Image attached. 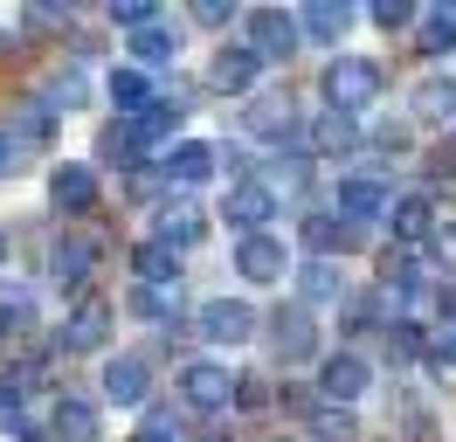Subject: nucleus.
<instances>
[{"label": "nucleus", "instance_id": "e433bc0d", "mask_svg": "<svg viewBox=\"0 0 456 442\" xmlns=\"http://www.w3.org/2000/svg\"><path fill=\"white\" fill-rule=\"evenodd\" d=\"M132 311H139V318H152V325H173V318H180V283H173V291H132Z\"/></svg>", "mask_w": 456, "mask_h": 442}, {"label": "nucleus", "instance_id": "f704fd0d", "mask_svg": "<svg viewBox=\"0 0 456 442\" xmlns=\"http://www.w3.org/2000/svg\"><path fill=\"white\" fill-rule=\"evenodd\" d=\"M422 366L443 394H456V339H422Z\"/></svg>", "mask_w": 456, "mask_h": 442}, {"label": "nucleus", "instance_id": "cd10ccee", "mask_svg": "<svg viewBox=\"0 0 456 442\" xmlns=\"http://www.w3.org/2000/svg\"><path fill=\"white\" fill-rule=\"evenodd\" d=\"M339 325L346 332L387 325V291H346V298H339Z\"/></svg>", "mask_w": 456, "mask_h": 442}, {"label": "nucleus", "instance_id": "a211bd4d", "mask_svg": "<svg viewBox=\"0 0 456 442\" xmlns=\"http://www.w3.org/2000/svg\"><path fill=\"white\" fill-rule=\"evenodd\" d=\"M215 173V145H200V138H180V145H167V160H159V180H180V187H194V180H208Z\"/></svg>", "mask_w": 456, "mask_h": 442}, {"label": "nucleus", "instance_id": "2f4dec72", "mask_svg": "<svg viewBox=\"0 0 456 442\" xmlns=\"http://www.w3.org/2000/svg\"><path fill=\"white\" fill-rule=\"evenodd\" d=\"M422 55H450L456 49V7H428L422 14V42H415Z\"/></svg>", "mask_w": 456, "mask_h": 442}, {"label": "nucleus", "instance_id": "f3484780", "mask_svg": "<svg viewBox=\"0 0 456 442\" xmlns=\"http://www.w3.org/2000/svg\"><path fill=\"white\" fill-rule=\"evenodd\" d=\"M256 55L242 49V42H222V49H215V62H208V83H215V90H228V97H242V90H249V83H256Z\"/></svg>", "mask_w": 456, "mask_h": 442}, {"label": "nucleus", "instance_id": "09e8293b", "mask_svg": "<svg viewBox=\"0 0 456 442\" xmlns=\"http://www.w3.org/2000/svg\"><path fill=\"white\" fill-rule=\"evenodd\" d=\"M132 442H180V436H167V429H139Z\"/></svg>", "mask_w": 456, "mask_h": 442}, {"label": "nucleus", "instance_id": "4be33fe9", "mask_svg": "<svg viewBox=\"0 0 456 442\" xmlns=\"http://www.w3.org/2000/svg\"><path fill=\"white\" fill-rule=\"evenodd\" d=\"M49 436H62V442H97V436H104V422H97V408H90V401L62 394L56 414H49Z\"/></svg>", "mask_w": 456, "mask_h": 442}, {"label": "nucleus", "instance_id": "473e14b6", "mask_svg": "<svg viewBox=\"0 0 456 442\" xmlns=\"http://www.w3.org/2000/svg\"><path fill=\"white\" fill-rule=\"evenodd\" d=\"M97 160L118 166V173H139V145H132V132H125V125H104V132H97Z\"/></svg>", "mask_w": 456, "mask_h": 442}, {"label": "nucleus", "instance_id": "c756f323", "mask_svg": "<svg viewBox=\"0 0 456 442\" xmlns=\"http://www.w3.org/2000/svg\"><path fill=\"white\" fill-rule=\"evenodd\" d=\"M305 180H312V152H305V145H290V152L277 145V160L263 166V187L277 193V187H305Z\"/></svg>", "mask_w": 456, "mask_h": 442}, {"label": "nucleus", "instance_id": "ea45409f", "mask_svg": "<svg viewBox=\"0 0 456 442\" xmlns=\"http://www.w3.org/2000/svg\"><path fill=\"white\" fill-rule=\"evenodd\" d=\"M132 55H139V62H173V55H180V42L152 21V28H139V35H132Z\"/></svg>", "mask_w": 456, "mask_h": 442}, {"label": "nucleus", "instance_id": "c9c22d12", "mask_svg": "<svg viewBox=\"0 0 456 442\" xmlns=\"http://www.w3.org/2000/svg\"><path fill=\"white\" fill-rule=\"evenodd\" d=\"M228 401L242 414H263L270 401H277V387H270V373H235V387H228Z\"/></svg>", "mask_w": 456, "mask_h": 442}, {"label": "nucleus", "instance_id": "7ed1b4c3", "mask_svg": "<svg viewBox=\"0 0 456 442\" xmlns=\"http://www.w3.org/2000/svg\"><path fill=\"white\" fill-rule=\"evenodd\" d=\"M242 49L256 55V62H290L297 55V14L284 7H249V42Z\"/></svg>", "mask_w": 456, "mask_h": 442}, {"label": "nucleus", "instance_id": "4c0bfd02", "mask_svg": "<svg viewBox=\"0 0 456 442\" xmlns=\"http://www.w3.org/2000/svg\"><path fill=\"white\" fill-rule=\"evenodd\" d=\"M49 110H77V104H90V83H84V70H56V83H49V97H42Z\"/></svg>", "mask_w": 456, "mask_h": 442}, {"label": "nucleus", "instance_id": "37998d69", "mask_svg": "<svg viewBox=\"0 0 456 442\" xmlns=\"http://www.w3.org/2000/svg\"><path fill=\"white\" fill-rule=\"evenodd\" d=\"M111 21L139 35V28H152V21H159V7H152V0H125V7H111Z\"/></svg>", "mask_w": 456, "mask_h": 442}, {"label": "nucleus", "instance_id": "aec40b11", "mask_svg": "<svg viewBox=\"0 0 456 442\" xmlns=\"http://www.w3.org/2000/svg\"><path fill=\"white\" fill-rule=\"evenodd\" d=\"M387 228L401 235V249L422 242L428 228H436V201H428V193H395V201H387Z\"/></svg>", "mask_w": 456, "mask_h": 442}, {"label": "nucleus", "instance_id": "c85d7f7f", "mask_svg": "<svg viewBox=\"0 0 456 442\" xmlns=\"http://www.w3.org/2000/svg\"><path fill=\"white\" fill-rule=\"evenodd\" d=\"M401 304H408V325H422V318H436V311H450V283L415 276V283H401Z\"/></svg>", "mask_w": 456, "mask_h": 442}, {"label": "nucleus", "instance_id": "3c124183", "mask_svg": "<svg viewBox=\"0 0 456 442\" xmlns=\"http://www.w3.org/2000/svg\"><path fill=\"white\" fill-rule=\"evenodd\" d=\"M0 263H7V228H0Z\"/></svg>", "mask_w": 456, "mask_h": 442}, {"label": "nucleus", "instance_id": "58836bf2", "mask_svg": "<svg viewBox=\"0 0 456 442\" xmlns=\"http://www.w3.org/2000/svg\"><path fill=\"white\" fill-rule=\"evenodd\" d=\"M312 436L318 442H360V422H353V408H318L312 414Z\"/></svg>", "mask_w": 456, "mask_h": 442}, {"label": "nucleus", "instance_id": "ddd939ff", "mask_svg": "<svg viewBox=\"0 0 456 442\" xmlns=\"http://www.w3.org/2000/svg\"><path fill=\"white\" fill-rule=\"evenodd\" d=\"M228 387L235 381H228L215 359H194V366L180 373V401H187L194 414H215V408H228Z\"/></svg>", "mask_w": 456, "mask_h": 442}, {"label": "nucleus", "instance_id": "72a5a7b5", "mask_svg": "<svg viewBox=\"0 0 456 442\" xmlns=\"http://www.w3.org/2000/svg\"><path fill=\"white\" fill-rule=\"evenodd\" d=\"M380 346H387V359H395V366H408V359H422V325L387 318V325H380Z\"/></svg>", "mask_w": 456, "mask_h": 442}, {"label": "nucleus", "instance_id": "f8f14e48", "mask_svg": "<svg viewBox=\"0 0 456 442\" xmlns=\"http://www.w3.org/2000/svg\"><path fill=\"white\" fill-rule=\"evenodd\" d=\"M235 270L249 276V283H284L290 256H284V242L263 228V235H242V242H235Z\"/></svg>", "mask_w": 456, "mask_h": 442}, {"label": "nucleus", "instance_id": "a19ab883", "mask_svg": "<svg viewBox=\"0 0 456 442\" xmlns=\"http://www.w3.org/2000/svg\"><path fill=\"white\" fill-rule=\"evenodd\" d=\"M415 276H422V263H415V249H380V283H395V291H401V283H415Z\"/></svg>", "mask_w": 456, "mask_h": 442}, {"label": "nucleus", "instance_id": "de8ad7c7", "mask_svg": "<svg viewBox=\"0 0 456 442\" xmlns=\"http://www.w3.org/2000/svg\"><path fill=\"white\" fill-rule=\"evenodd\" d=\"M7 173H21V145L0 132V180H7Z\"/></svg>", "mask_w": 456, "mask_h": 442}, {"label": "nucleus", "instance_id": "412c9836", "mask_svg": "<svg viewBox=\"0 0 456 442\" xmlns=\"http://www.w3.org/2000/svg\"><path fill=\"white\" fill-rule=\"evenodd\" d=\"M145 394H152V381H145V359H104V401H118V408H139Z\"/></svg>", "mask_w": 456, "mask_h": 442}, {"label": "nucleus", "instance_id": "b1692460", "mask_svg": "<svg viewBox=\"0 0 456 442\" xmlns=\"http://www.w3.org/2000/svg\"><path fill=\"white\" fill-rule=\"evenodd\" d=\"M132 270H139L145 291H173V283H180V256H173L167 242H139L132 249Z\"/></svg>", "mask_w": 456, "mask_h": 442}, {"label": "nucleus", "instance_id": "5fc2aeb1", "mask_svg": "<svg viewBox=\"0 0 456 442\" xmlns=\"http://www.w3.org/2000/svg\"><path fill=\"white\" fill-rule=\"evenodd\" d=\"M284 442H290V436H284Z\"/></svg>", "mask_w": 456, "mask_h": 442}, {"label": "nucleus", "instance_id": "20e7f679", "mask_svg": "<svg viewBox=\"0 0 456 442\" xmlns=\"http://www.w3.org/2000/svg\"><path fill=\"white\" fill-rule=\"evenodd\" d=\"M297 242L312 249V263H332V256H346V249H360V242H367V228L339 221L332 208H312V215L297 221Z\"/></svg>", "mask_w": 456, "mask_h": 442}, {"label": "nucleus", "instance_id": "79ce46f5", "mask_svg": "<svg viewBox=\"0 0 456 442\" xmlns=\"http://www.w3.org/2000/svg\"><path fill=\"white\" fill-rule=\"evenodd\" d=\"M422 242H428V263H436V270H456V221H436Z\"/></svg>", "mask_w": 456, "mask_h": 442}, {"label": "nucleus", "instance_id": "a18cd8bd", "mask_svg": "<svg viewBox=\"0 0 456 442\" xmlns=\"http://www.w3.org/2000/svg\"><path fill=\"white\" fill-rule=\"evenodd\" d=\"M408 21H415V7H401V0H380V7H373V28H387V35L408 28Z\"/></svg>", "mask_w": 456, "mask_h": 442}, {"label": "nucleus", "instance_id": "7c9ffc66", "mask_svg": "<svg viewBox=\"0 0 456 442\" xmlns=\"http://www.w3.org/2000/svg\"><path fill=\"white\" fill-rule=\"evenodd\" d=\"M111 104H118V118H139V110L152 104V83H145L139 70H111Z\"/></svg>", "mask_w": 456, "mask_h": 442}, {"label": "nucleus", "instance_id": "6e6552de", "mask_svg": "<svg viewBox=\"0 0 456 442\" xmlns=\"http://www.w3.org/2000/svg\"><path fill=\"white\" fill-rule=\"evenodd\" d=\"M200 235H208V208L187 201V193H167V201H159V235H152V242H167L173 256H180V249H194Z\"/></svg>", "mask_w": 456, "mask_h": 442}, {"label": "nucleus", "instance_id": "9d476101", "mask_svg": "<svg viewBox=\"0 0 456 442\" xmlns=\"http://www.w3.org/2000/svg\"><path fill=\"white\" fill-rule=\"evenodd\" d=\"M270 346H277V359H284V366L312 359V353H318V325H312V311H305V304H284V311L270 318Z\"/></svg>", "mask_w": 456, "mask_h": 442}, {"label": "nucleus", "instance_id": "f257e3e1", "mask_svg": "<svg viewBox=\"0 0 456 442\" xmlns=\"http://www.w3.org/2000/svg\"><path fill=\"white\" fill-rule=\"evenodd\" d=\"M380 90H387V70L373 55H332L325 62V110L360 118L367 104H380Z\"/></svg>", "mask_w": 456, "mask_h": 442}, {"label": "nucleus", "instance_id": "a878e982", "mask_svg": "<svg viewBox=\"0 0 456 442\" xmlns=\"http://www.w3.org/2000/svg\"><path fill=\"white\" fill-rule=\"evenodd\" d=\"M339 298H346V283H339V270H332V263H305V270H297V304H305V311L339 304Z\"/></svg>", "mask_w": 456, "mask_h": 442}, {"label": "nucleus", "instance_id": "39448f33", "mask_svg": "<svg viewBox=\"0 0 456 442\" xmlns=\"http://www.w3.org/2000/svg\"><path fill=\"white\" fill-rule=\"evenodd\" d=\"M104 339H111V298L84 291L69 304V318H62V353H97Z\"/></svg>", "mask_w": 456, "mask_h": 442}, {"label": "nucleus", "instance_id": "423d86ee", "mask_svg": "<svg viewBox=\"0 0 456 442\" xmlns=\"http://www.w3.org/2000/svg\"><path fill=\"white\" fill-rule=\"evenodd\" d=\"M242 132L284 145V138L297 132V104H290V90H256V97L242 104Z\"/></svg>", "mask_w": 456, "mask_h": 442}, {"label": "nucleus", "instance_id": "c03bdc74", "mask_svg": "<svg viewBox=\"0 0 456 442\" xmlns=\"http://www.w3.org/2000/svg\"><path fill=\"white\" fill-rule=\"evenodd\" d=\"M373 152H408V125H401V118H380V125H373Z\"/></svg>", "mask_w": 456, "mask_h": 442}, {"label": "nucleus", "instance_id": "1a4fd4ad", "mask_svg": "<svg viewBox=\"0 0 456 442\" xmlns=\"http://www.w3.org/2000/svg\"><path fill=\"white\" fill-rule=\"evenodd\" d=\"M222 215H228V228H235V235H263V221L277 215V193L263 187V180H235V187H228V201H222Z\"/></svg>", "mask_w": 456, "mask_h": 442}, {"label": "nucleus", "instance_id": "8fccbe9b", "mask_svg": "<svg viewBox=\"0 0 456 442\" xmlns=\"http://www.w3.org/2000/svg\"><path fill=\"white\" fill-rule=\"evenodd\" d=\"M443 160H456V132H450V145H443Z\"/></svg>", "mask_w": 456, "mask_h": 442}, {"label": "nucleus", "instance_id": "603ef678", "mask_svg": "<svg viewBox=\"0 0 456 442\" xmlns=\"http://www.w3.org/2000/svg\"><path fill=\"white\" fill-rule=\"evenodd\" d=\"M450 318H456V291H450Z\"/></svg>", "mask_w": 456, "mask_h": 442}, {"label": "nucleus", "instance_id": "49530a36", "mask_svg": "<svg viewBox=\"0 0 456 442\" xmlns=\"http://www.w3.org/2000/svg\"><path fill=\"white\" fill-rule=\"evenodd\" d=\"M167 187V180H159V173H132V180H125V193H132V201H152V193Z\"/></svg>", "mask_w": 456, "mask_h": 442}, {"label": "nucleus", "instance_id": "864d4df0", "mask_svg": "<svg viewBox=\"0 0 456 442\" xmlns=\"http://www.w3.org/2000/svg\"><path fill=\"white\" fill-rule=\"evenodd\" d=\"M0 353H7V339H0Z\"/></svg>", "mask_w": 456, "mask_h": 442}, {"label": "nucleus", "instance_id": "bb28decb", "mask_svg": "<svg viewBox=\"0 0 456 442\" xmlns=\"http://www.w3.org/2000/svg\"><path fill=\"white\" fill-rule=\"evenodd\" d=\"M14 145H49L56 138V110L42 104V97H28V104H14Z\"/></svg>", "mask_w": 456, "mask_h": 442}, {"label": "nucleus", "instance_id": "2eb2a0df", "mask_svg": "<svg viewBox=\"0 0 456 442\" xmlns=\"http://www.w3.org/2000/svg\"><path fill=\"white\" fill-rule=\"evenodd\" d=\"M90 263H97V242H90V235H62V242H56V256H49V276H56L62 291H77V298H84Z\"/></svg>", "mask_w": 456, "mask_h": 442}, {"label": "nucleus", "instance_id": "0eeeda50", "mask_svg": "<svg viewBox=\"0 0 456 442\" xmlns=\"http://www.w3.org/2000/svg\"><path fill=\"white\" fill-rule=\"evenodd\" d=\"M200 339H208V346H249V339H256V311L242 298L200 304Z\"/></svg>", "mask_w": 456, "mask_h": 442}, {"label": "nucleus", "instance_id": "5701e85b", "mask_svg": "<svg viewBox=\"0 0 456 442\" xmlns=\"http://www.w3.org/2000/svg\"><path fill=\"white\" fill-rule=\"evenodd\" d=\"M346 28H353V7H332V0H312V7H305V14H297V35H312L318 49H332V42H339Z\"/></svg>", "mask_w": 456, "mask_h": 442}, {"label": "nucleus", "instance_id": "393cba45", "mask_svg": "<svg viewBox=\"0 0 456 442\" xmlns=\"http://www.w3.org/2000/svg\"><path fill=\"white\" fill-rule=\"evenodd\" d=\"M415 118H422V125H456V77H422L415 83Z\"/></svg>", "mask_w": 456, "mask_h": 442}, {"label": "nucleus", "instance_id": "f03ea898", "mask_svg": "<svg viewBox=\"0 0 456 442\" xmlns=\"http://www.w3.org/2000/svg\"><path fill=\"white\" fill-rule=\"evenodd\" d=\"M387 201H395V173L373 160V166H360V173H346V180H339L332 215L353 221V228H367V215H387Z\"/></svg>", "mask_w": 456, "mask_h": 442}, {"label": "nucleus", "instance_id": "dca6fc26", "mask_svg": "<svg viewBox=\"0 0 456 442\" xmlns=\"http://www.w3.org/2000/svg\"><path fill=\"white\" fill-rule=\"evenodd\" d=\"M318 387H325V401H360V394H367V359L360 353H332L325 359V366H318Z\"/></svg>", "mask_w": 456, "mask_h": 442}, {"label": "nucleus", "instance_id": "6ab92c4d", "mask_svg": "<svg viewBox=\"0 0 456 442\" xmlns=\"http://www.w3.org/2000/svg\"><path fill=\"white\" fill-rule=\"evenodd\" d=\"M49 201H56V215H90V208H97V173H90V166H56Z\"/></svg>", "mask_w": 456, "mask_h": 442}, {"label": "nucleus", "instance_id": "9b49d317", "mask_svg": "<svg viewBox=\"0 0 456 442\" xmlns=\"http://www.w3.org/2000/svg\"><path fill=\"white\" fill-rule=\"evenodd\" d=\"M353 145H360V118H346V110H318L305 125V152L312 160H346Z\"/></svg>", "mask_w": 456, "mask_h": 442}, {"label": "nucleus", "instance_id": "4468645a", "mask_svg": "<svg viewBox=\"0 0 456 442\" xmlns=\"http://www.w3.org/2000/svg\"><path fill=\"white\" fill-rule=\"evenodd\" d=\"M118 125L132 132V145H139V152H159V145H167V138L180 132V104H167V97H152V104H145L139 118H118Z\"/></svg>", "mask_w": 456, "mask_h": 442}]
</instances>
